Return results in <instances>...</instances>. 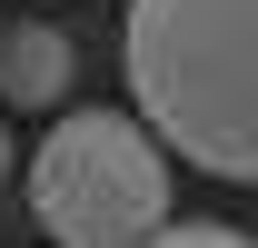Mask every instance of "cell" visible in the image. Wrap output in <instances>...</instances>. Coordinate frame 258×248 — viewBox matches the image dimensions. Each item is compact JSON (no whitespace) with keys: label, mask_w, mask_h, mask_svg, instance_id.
<instances>
[{"label":"cell","mask_w":258,"mask_h":248,"mask_svg":"<svg viewBox=\"0 0 258 248\" xmlns=\"http://www.w3.org/2000/svg\"><path fill=\"white\" fill-rule=\"evenodd\" d=\"M129 109L199 179H258V0H129Z\"/></svg>","instance_id":"1"},{"label":"cell","mask_w":258,"mask_h":248,"mask_svg":"<svg viewBox=\"0 0 258 248\" xmlns=\"http://www.w3.org/2000/svg\"><path fill=\"white\" fill-rule=\"evenodd\" d=\"M30 218L60 248H149L169 228V139L139 109H70L30 149Z\"/></svg>","instance_id":"2"},{"label":"cell","mask_w":258,"mask_h":248,"mask_svg":"<svg viewBox=\"0 0 258 248\" xmlns=\"http://www.w3.org/2000/svg\"><path fill=\"white\" fill-rule=\"evenodd\" d=\"M60 90H70V40L50 20H20V30L0 40V99L10 109H50Z\"/></svg>","instance_id":"3"},{"label":"cell","mask_w":258,"mask_h":248,"mask_svg":"<svg viewBox=\"0 0 258 248\" xmlns=\"http://www.w3.org/2000/svg\"><path fill=\"white\" fill-rule=\"evenodd\" d=\"M149 248H258V238H238V228H219V218H169Z\"/></svg>","instance_id":"4"},{"label":"cell","mask_w":258,"mask_h":248,"mask_svg":"<svg viewBox=\"0 0 258 248\" xmlns=\"http://www.w3.org/2000/svg\"><path fill=\"white\" fill-rule=\"evenodd\" d=\"M0 40H10V20H0Z\"/></svg>","instance_id":"5"}]
</instances>
